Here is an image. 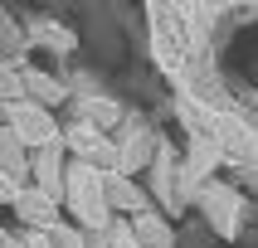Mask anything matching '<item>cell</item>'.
<instances>
[{
  "instance_id": "cell-1",
  "label": "cell",
  "mask_w": 258,
  "mask_h": 248,
  "mask_svg": "<svg viewBox=\"0 0 258 248\" xmlns=\"http://www.w3.org/2000/svg\"><path fill=\"white\" fill-rule=\"evenodd\" d=\"M5 117H10V136L25 146V151L63 146V131L54 127V117L44 112L39 102H10V107H5Z\"/></svg>"
},
{
  "instance_id": "cell-2",
  "label": "cell",
  "mask_w": 258,
  "mask_h": 248,
  "mask_svg": "<svg viewBox=\"0 0 258 248\" xmlns=\"http://www.w3.org/2000/svg\"><path fill=\"white\" fill-rule=\"evenodd\" d=\"M15 209H20V219H25V224H34V229H54V224H58V200H49L39 185L20 190Z\"/></svg>"
},
{
  "instance_id": "cell-3",
  "label": "cell",
  "mask_w": 258,
  "mask_h": 248,
  "mask_svg": "<svg viewBox=\"0 0 258 248\" xmlns=\"http://www.w3.org/2000/svg\"><path fill=\"white\" fill-rule=\"evenodd\" d=\"M102 200H107V209H137V214H142V190L132 185L127 175L122 171H102Z\"/></svg>"
},
{
  "instance_id": "cell-4",
  "label": "cell",
  "mask_w": 258,
  "mask_h": 248,
  "mask_svg": "<svg viewBox=\"0 0 258 248\" xmlns=\"http://www.w3.org/2000/svg\"><path fill=\"white\" fill-rule=\"evenodd\" d=\"M132 238L142 248H171V229H166L156 214H146V209L137 214V224H132Z\"/></svg>"
},
{
  "instance_id": "cell-5",
  "label": "cell",
  "mask_w": 258,
  "mask_h": 248,
  "mask_svg": "<svg viewBox=\"0 0 258 248\" xmlns=\"http://www.w3.org/2000/svg\"><path fill=\"white\" fill-rule=\"evenodd\" d=\"M0 171L5 175H29V156H25V146L15 141V136H0Z\"/></svg>"
},
{
  "instance_id": "cell-6",
  "label": "cell",
  "mask_w": 258,
  "mask_h": 248,
  "mask_svg": "<svg viewBox=\"0 0 258 248\" xmlns=\"http://www.w3.org/2000/svg\"><path fill=\"white\" fill-rule=\"evenodd\" d=\"M63 136H69V146L78 151V156H88V160H93V151L102 146V131L93 127V122H78V127H73V131H63Z\"/></svg>"
},
{
  "instance_id": "cell-7",
  "label": "cell",
  "mask_w": 258,
  "mask_h": 248,
  "mask_svg": "<svg viewBox=\"0 0 258 248\" xmlns=\"http://www.w3.org/2000/svg\"><path fill=\"white\" fill-rule=\"evenodd\" d=\"M20 83H25L29 93H39V102H58V83H54V78H44V73H25Z\"/></svg>"
},
{
  "instance_id": "cell-8",
  "label": "cell",
  "mask_w": 258,
  "mask_h": 248,
  "mask_svg": "<svg viewBox=\"0 0 258 248\" xmlns=\"http://www.w3.org/2000/svg\"><path fill=\"white\" fill-rule=\"evenodd\" d=\"M49 248H83V238H78L69 224H54V229H49Z\"/></svg>"
},
{
  "instance_id": "cell-9",
  "label": "cell",
  "mask_w": 258,
  "mask_h": 248,
  "mask_svg": "<svg viewBox=\"0 0 258 248\" xmlns=\"http://www.w3.org/2000/svg\"><path fill=\"white\" fill-rule=\"evenodd\" d=\"M20 190H25V185H20L15 175H5V171H0V204H15V200H20Z\"/></svg>"
},
{
  "instance_id": "cell-10",
  "label": "cell",
  "mask_w": 258,
  "mask_h": 248,
  "mask_svg": "<svg viewBox=\"0 0 258 248\" xmlns=\"http://www.w3.org/2000/svg\"><path fill=\"white\" fill-rule=\"evenodd\" d=\"M112 248H142V243L132 238V229H127V224H112Z\"/></svg>"
},
{
  "instance_id": "cell-11",
  "label": "cell",
  "mask_w": 258,
  "mask_h": 248,
  "mask_svg": "<svg viewBox=\"0 0 258 248\" xmlns=\"http://www.w3.org/2000/svg\"><path fill=\"white\" fill-rule=\"evenodd\" d=\"M29 248H49V243H44V238H29Z\"/></svg>"
}]
</instances>
